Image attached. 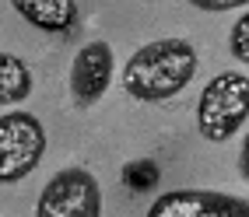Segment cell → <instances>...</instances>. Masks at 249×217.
<instances>
[{
    "mask_svg": "<svg viewBox=\"0 0 249 217\" xmlns=\"http://www.w3.org/2000/svg\"><path fill=\"white\" fill-rule=\"evenodd\" d=\"M239 175H242V182H249V133L239 147Z\"/></svg>",
    "mask_w": 249,
    "mask_h": 217,
    "instance_id": "12",
    "label": "cell"
},
{
    "mask_svg": "<svg viewBox=\"0 0 249 217\" xmlns=\"http://www.w3.org/2000/svg\"><path fill=\"white\" fill-rule=\"evenodd\" d=\"M228 53L235 56L239 63L249 67V11L239 14L235 25H231V32H228Z\"/></svg>",
    "mask_w": 249,
    "mask_h": 217,
    "instance_id": "9",
    "label": "cell"
},
{
    "mask_svg": "<svg viewBox=\"0 0 249 217\" xmlns=\"http://www.w3.org/2000/svg\"><path fill=\"white\" fill-rule=\"evenodd\" d=\"M36 217H102V186H98V179L81 165L60 168L42 186L36 200Z\"/></svg>",
    "mask_w": 249,
    "mask_h": 217,
    "instance_id": "4",
    "label": "cell"
},
{
    "mask_svg": "<svg viewBox=\"0 0 249 217\" xmlns=\"http://www.w3.org/2000/svg\"><path fill=\"white\" fill-rule=\"evenodd\" d=\"M155 175H158V168L151 161H137V165H130V168H126V179H130V186H134V189H144L147 182H155Z\"/></svg>",
    "mask_w": 249,
    "mask_h": 217,
    "instance_id": "10",
    "label": "cell"
},
{
    "mask_svg": "<svg viewBox=\"0 0 249 217\" xmlns=\"http://www.w3.org/2000/svg\"><path fill=\"white\" fill-rule=\"evenodd\" d=\"M46 158V126L25 109L0 116V186H18Z\"/></svg>",
    "mask_w": 249,
    "mask_h": 217,
    "instance_id": "3",
    "label": "cell"
},
{
    "mask_svg": "<svg viewBox=\"0 0 249 217\" xmlns=\"http://www.w3.org/2000/svg\"><path fill=\"white\" fill-rule=\"evenodd\" d=\"M249 119V74L225 70L211 77L196 98V130L211 144H225Z\"/></svg>",
    "mask_w": 249,
    "mask_h": 217,
    "instance_id": "2",
    "label": "cell"
},
{
    "mask_svg": "<svg viewBox=\"0 0 249 217\" xmlns=\"http://www.w3.org/2000/svg\"><path fill=\"white\" fill-rule=\"evenodd\" d=\"M196 74V49L186 39H158L141 46L123 67V91L134 102H169Z\"/></svg>",
    "mask_w": 249,
    "mask_h": 217,
    "instance_id": "1",
    "label": "cell"
},
{
    "mask_svg": "<svg viewBox=\"0 0 249 217\" xmlns=\"http://www.w3.org/2000/svg\"><path fill=\"white\" fill-rule=\"evenodd\" d=\"M36 81H32V70L21 56L4 53L0 49V105H18L32 95Z\"/></svg>",
    "mask_w": 249,
    "mask_h": 217,
    "instance_id": "8",
    "label": "cell"
},
{
    "mask_svg": "<svg viewBox=\"0 0 249 217\" xmlns=\"http://www.w3.org/2000/svg\"><path fill=\"white\" fill-rule=\"evenodd\" d=\"M144 217H249V200L218 189H172L155 196Z\"/></svg>",
    "mask_w": 249,
    "mask_h": 217,
    "instance_id": "5",
    "label": "cell"
},
{
    "mask_svg": "<svg viewBox=\"0 0 249 217\" xmlns=\"http://www.w3.org/2000/svg\"><path fill=\"white\" fill-rule=\"evenodd\" d=\"M116 74V53L109 42H85L74 53L71 63V95L81 109H91L95 102H102Z\"/></svg>",
    "mask_w": 249,
    "mask_h": 217,
    "instance_id": "6",
    "label": "cell"
},
{
    "mask_svg": "<svg viewBox=\"0 0 249 217\" xmlns=\"http://www.w3.org/2000/svg\"><path fill=\"white\" fill-rule=\"evenodd\" d=\"M14 11L21 18L49 35H67L77 25V4L74 0H14Z\"/></svg>",
    "mask_w": 249,
    "mask_h": 217,
    "instance_id": "7",
    "label": "cell"
},
{
    "mask_svg": "<svg viewBox=\"0 0 249 217\" xmlns=\"http://www.w3.org/2000/svg\"><path fill=\"white\" fill-rule=\"evenodd\" d=\"M196 11H207V14H218V11H235V0H193Z\"/></svg>",
    "mask_w": 249,
    "mask_h": 217,
    "instance_id": "11",
    "label": "cell"
}]
</instances>
